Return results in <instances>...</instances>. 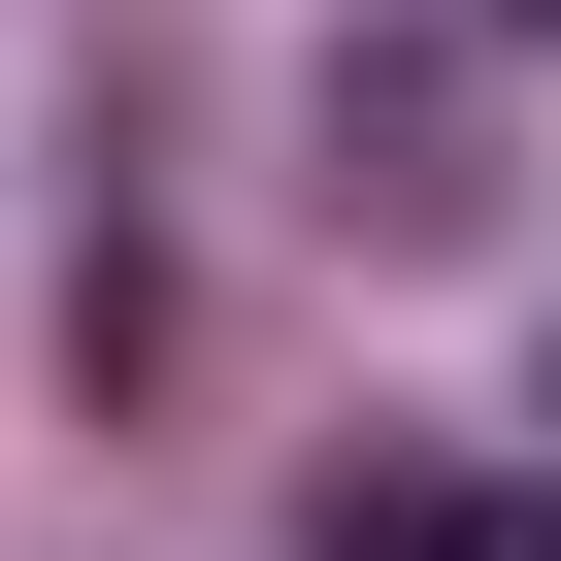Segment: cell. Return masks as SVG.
<instances>
[{"mask_svg":"<svg viewBox=\"0 0 561 561\" xmlns=\"http://www.w3.org/2000/svg\"><path fill=\"white\" fill-rule=\"evenodd\" d=\"M528 430H561V364H528Z\"/></svg>","mask_w":561,"mask_h":561,"instance_id":"3","label":"cell"},{"mask_svg":"<svg viewBox=\"0 0 561 561\" xmlns=\"http://www.w3.org/2000/svg\"><path fill=\"white\" fill-rule=\"evenodd\" d=\"M331 198H364V231H495V67H462V34H364V67H331Z\"/></svg>","mask_w":561,"mask_h":561,"instance_id":"1","label":"cell"},{"mask_svg":"<svg viewBox=\"0 0 561 561\" xmlns=\"http://www.w3.org/2000/svg\"><path fill=\"white\" fill-rule=\"evenodd\" d=\"M331 561H561V528H528V495H462V462H397V430H364V462H331Z\"/></svg>","mask_w":561,"mask_h":561,"instance_id":"2","label":"cell"}]
</instances>
